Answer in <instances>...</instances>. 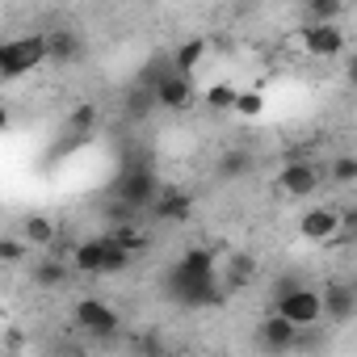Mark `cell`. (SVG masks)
<instances>
[{
  "label": "cell",
  "mask_w": 357,
  "mask_h": 357,
  "mask_svg": "<svg viewBox=\"0 0 357 357\" xmlns=\"http://www.w3.org/2000/svg\"><path fill=\"white\" fill-rule=\"evenodd\" d=\"M168 298L181 303V307H211L223 298V286H219V257L211 248H190L181 252V261H176L168 269Z\"/></svg>",
  "instance_id": "cell-1"
},
{
  "label": "cell",
  "mask_w": 357,
  "mask_h": 357,
  "mask_svg": "<svg viewBox=\"0 0 357 357\" xmlns=\"http://www.w3.org/2000/svg\"><path fill=\"white\" fill-rule=\"evenodd\" d=\"M236 93H240V84H211V89H206V105H211L215 114H231Z\"/></svg>",
  "instance_id": "cell-22"
},
{
  "label": "cell",
  "mask_w": 357,
  "mask_h": 357,
  "mask_svg": "<svg viewBox=\"0 0 357 357\" xmlns=\"http://www.w3.org/2000/svg\"><path fill=\"white\" fill-rule=\"evenodd\" d=\"M68 257H43L38 265H34V286H43V290H55V286H63L68 282Z\"/></svg>",
  "instance_id": "cell-18"
},
{
  "label": "cell",
  "mask_w": 357,
  "mask_h": 357,
  "mask_svg": "<svg viewBox=\"0 0 357 357\" xmlns=\"http://www.w3.org/2000/svg\"><path fill=\"white\" fill-rule=\"evenodd\" d=\"M151 93H155V105H160V109L181 114V109H190L194 97H198V89H194V72H176V68H168L164 76L151 80Z\"/></svg>",
  "instance_id": "cell-5"
},
{
  "label": "cell",
  "mask_w": 357,
  "mask_h": 357,
  "mask_svg": "<svg viewBox=\"0 0 357 357\" xmlns=\"http://www.w3.org/2000/svg\"><path fill=\"white\" fill-rule=\"evenodd\" d=\"M319 185H324L319 164H311V160H303V155L286 160V168H282V176H278V190H282L286 198H311Z\"/></svg>",
  "instance_id": "cell-7"
},
{
  "label": "cell",
  "mask_w": 357,
  "mask_h": 357,
  "mask_svg": "<svg viewBox=\"0 0 357 357\" xmlns=\"http://www.w3.org/2000/svg\"><path fill=\"white\" fill-rule=\"evenodd\" d=\"M319 303H324V319H332V324H349V319L357 315V290H353L349 282L324 286Z\"/></svg>",
  "instance_id": "cell-12"
},
{
  "label": "cell",
  "mask_w": 357,
  "mask_h": 357,
  "mask_svg": "<svg viewBox=\"0 0 357 357\" xmlns=\"http://www.w3.org/2000/svg\"><path fill=\"white\" fill-rule=\"evenodd\" d=\"M68 265H72L76 273H101V265H105V236H93V240H80V244L72 248V257H68Z\"/></svg>",
  "instance_id": "cell-15"
},
{
  "label": "cell",
  "mask_w": 357,
  "mask_h": 357,
  "mask_svg": "<svg viewBox=\"0 0 357 357\" xmlns=\"http://www.w3.org/2000/svg\"><path fill=\"white\" fill-rule=\"evenodd\" d=\"M22 240H26V248L51 252L55 240H59V223H55L51 215H26V219H22Z\"/></svg>",
  "instance_id": "cell-14"
},
{
  "label": "cell",
  "mask_w": 357,
  "mask_h": 357,
  "mask_svg": "<svg viewBox=\"0 0 357 357\" xmlns=\"http://www.w3.org/2000/svg\"><path fill=\"white\" fill-rule=\"evenodd\" d=\"M76 324H80L89 336H97V340H109V336H118V328H122L118 311H114L109 303H101V298H80V303H76Z\"/></svg>",
  "instance_id": "cell-8"
},
{
  "label": "cell",
  "mask_w": 357,
  "mask_h": 357,
  "mask_svg": "<svg viewBox=\"0 0 357 357\" xmlns=\"http://www.w3.org/2000/svg\"><path fill=\"white\" fill-rule=\"evenodd\" d=\"M298 47L311 59H336V55H344V30L336 22H307L298 30Z\"/></svg>",
  "instance_id": "cell-6"
},
{
  "label": "cell",
  "mask_w": 357,
  "mask_h": 357,
  "mask_svg": "<svg viewBox=\"0 0 357 357\" xmlns=\"http://www.w3.org/2000/svg\"><path fill=\"white\" fill-rule=\"evenodd\" d=\"M147 211L155 215V223L176 227V223H190V215H194V198H190L185 190H155V198L147 202Z\"/></svg>",
  "instance_id": "cell-10"
},
{
  "label": "cell",
  "mask_w": 357,
  "mask_h": 357,
  "mask_svg": "<svg viewBox=\"0 0 357 357\" xmlns=\"http://www.w3.org/2000/svg\"><path fill=\"white\" fill-rule=\"evenodd\" d=\"M273 311H278V315H286L294 328H315V324L324 319L319 290H311V286H282V290H278Z\"/></svg>",
  "instance_id": "cell-3"
},
{
  "label": "cell",
  "mask_w": 357,
  "mask_h": 357,
  "mask_svg": "<svg viewBox=\"0 0 357 357\" xmlns=\"http://www.w3.org/2000/svg\"><path fill=\"white\" fill-rule=\"evenodd\" d=\"M160 181H155V172L151 164H126L118 176H114V198L130 211H147V202L155 198Z\"/></svg>",
  "instance_id": "cell-2"
},
{
  "label": "cell",
  "mask_w": 357,
  "mask_h": 357,
  "mask_svg": "<svg viewBox=\"0 0 357 357\" xmlns=\"http://www.w3.org/2000/svg\"><path fill=\"white\" fill-rule=\"evenodd\" d=\"M30 257V248H26V240L22 236H0V265H22Z\"/></svg>",
  "instance_id": "cell-24"
},
{
  "label": "cell",
  "mask_w": 357,
  "mask_h": 357,
  "mask_svg": "<svg viewBox=\"0 0 357 357\" xmlns=\"http://www.w3.org/2000/svg\"><path fill=\"white\" fill-rule=\"evenodd\" d=\"M0 80H5V43H0Z\"/></svg>",
  "instance_id": "cell-28"
},
{
  "label": "cell",
  "mask_w": 357,
  "mask_h": 357,
  "mask_svg": "<svg viewBox=\"0 0 357 357\" xmlns=\"http://www.w3.org/2000/svg\"><path fill=\"white\" fill-rule=\"evenodd\" d=\"M43 63H47V38L43 34H22V38L5 43V80H22Z\"/></svg>",
  "instance_id": "cell-4"
},
{
  "label": "cell",
  "mask_w": 357,
  "mask_h": 357,
  "mask_svg": "<svg viewBox=\"0 0 357 357\" xmlns=\"http://www.w3.org/2000/svg\"><path fill=\"white\" fill-rule=\"evenodd\" d=\"M248 168H252V155L244 147H231V151L219 155V176L223 181H240V176H248Z\"/></svg>",
  "instance_id": "cell-19"
},
{
  "label": "cell",
  "mask_w": 357,
  "mask_h": 357,
  "mask_svg": "<svg viewBox=\"0 0 357 357\" xmlns=\"http://www.w3.org/2000/svg\"><path fill=\"white\" fill-rule=\"evenodd\" d=\"M231 114H240V118H261V114H265V97H261L257 89H240Z\"/></svg>",
  "instance_id": "cell-23"
},
{
  "label": "cell",
  "mask_w": 357,
  "mask_h": 357,
  "mask_svg": "<svg viewBox=\"0 0 357 357\" xmlns=\"http://www.w3.org/2000/svg\"><path fill=\"white\" fill-rule=\"evenodd\" d=\"M206 51H211L206 38H185V43H176V47L168 51V63H172L176 72H198L202 59H206Z\"/></svg>",
  "instance_id": "cell-16"
},
{
  "label": "cell",
  "mask_w": 357,
  "mask_h": 357,
  "mask_svg": "<svg viewBox=\"0 0 357 357\" xmlns=\"http://www.w3.org/2000/svg\"><path fill=\"white\" fill-rule=\"evenodd\" d=\"M9 122H13V114H9L5 105H0V135H5V130H9Z\"/></svg>",
  "instance_id": "cell-27"
},
{
  "label": "cell",
  "mask_w": 357,
  "mask_h": 357,
  "mask_svg": "<svg viewBox=\"0 0 357 357\" xmlns=\"http://www.w3.org/2000/svg\"><path fill=\"white\" fill-rule=\"evenodd\" d=\"M97 122H101V109H97L93 101H84V105H76V109L68 114V126H72L76 135H93Z\"/></svg>",
  "instance_id": "cell-21"
},
{
  "label": "cell",
  "mask_w": 357,
  "mask_h": 357,
  "mask_svg": "<svg viewBox=\"0 0 357 357\" xmlns=\"http://www.w3.org/2000/svg\"><path fill=\"white\" fill-rule=\"evenodd\" d=\"M298 236L311 240V244H332V240H340V211H336V206H311V211H303Z\"/></svg>",
  "instance_id": "cell-9"
},
{
  "label": "cell",
  "mask_w": 357,
  "mask_h": 357,
  "mask_svg": "<svg viewBox=\"0 0 357 357\" xmlns=\"http://www.w3.org/2000/svg\"><path fill=\"white\" fill-rule=\"evenodd\" d=\"M298 332L303 328H294L286 315H278V311H269L261 324H257V336H261V349H269V353H290V349H298Z\"/></svg>",
  "instance_id": "cell-11"
},
{
  "label": "cell",
  "mask_w": 357,
  "mask_h": 357,
  "mask_svg": "<svg viewBox=\"0 0 357 357\" xmlns=\"http://www.w3.org/2000/svg\"><path fill=\"white\" fill-rule=\"evenodd\" d=\"M43 38H47V59H51V63H76L80 51H84L80 34L68 30V26H55V30H47Z\"/></svg>",
  "instance_id": "cell-13"
},
{
  "label": "cell",
  "mask_w": 357,
  "mask_h": 357,
  "mask_svg": "<svg viewBox=\"0 0 357 357\" xmlns=\"http://www.w3.org/2000/svg\"><path fill=\"white\" fill-rule=\"evenodd\" d=\"M252 278H257V265L240 252V257H227V269L219 273V286H223V290H244Z\"/></svg>",
  "instance_id": "cell-17"
},
{
  "label": "cell",
  "mask_w": 357,
  "mask_h": 357,
  "mask_svg": "<svg viewBox=\"0 0 357 357\" xmlns=\"http://www.w3.org/2000/svg\"><path fill=\"white\" fill-rule=\"evenodd\" d=\"M328 176H332L336 185H353V181H357V160H353V155H336V160L328 164Z\"/></svg>",
  "instance_id": "cell-26"
},
{
  "label": "cell",
  "mask_w": 357,
  "mask_h": 357,
  "mask_svg": "<svg viewBox=\"0 0 357 357\" xmlns=\"http://www.w3.org/2000/svg\"><path fill=\"white\" fill-rule=\"evenodd\" d=\"M303 13L307 22H340L344 0H303Z\"/></svg>",
  "instance_id": "cell-20"
},
{
  "label": "cell",
  "mask_w": 357,
  "mask_h": 357,
  "mask_svg": "<svg viewBox=\"0 0 357 357\" xmlns=\"http://www.w3.org/2000/svg\"><path fill=\"white\" fill-rule=\"evenodd\" d=\"M155 109V93L147 89V84H135L130 89V101H126V114L130 118H143V114H151Z\"/></svg>",
  "instance_id": "cell-25"
}]
</instances>
